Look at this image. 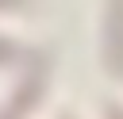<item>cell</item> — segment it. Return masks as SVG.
<instances>
[{
  "label": "cell",
  "instance_id": "cell-1",
  "mask_svg": "<svg viewBox=\"0 0 123 119\" xmlns=\"http://www.w3.org/2000/svg\"><path fill=\"white\" fill-rule=\"evenodd\" d=\"M38 96H42V77H38V69H35V73H27V81L19 84V92L12 96V104L4 107V115H0V119H23Z\"/></svg>",
  "mask_w": 123,
  "mask_h": 119
},
{
  "label": "cell",
  "instance_id": "cell-2",
  "mask_svg": "<svg viewBox=\"0 0 123 119\" xmlns=\"http://www.w3.org/2000/svg\"><path fill=\"white\" fill-rule=\"evenodd\" d=\"M108 65L111 73H123V0H111L108 15Z\"/></svg>",
  "mask_w": 123,
  "mask_h": 119
},
{
  "label": "cell",
  "instance_id": "cell-3",
  "mask_svg": "<svg viewBox=\"0 0 123 119\" xmlns=\"http://www.w3.org/2000/svg\"><path fill=\"white\" fill-rule=\"evenodd\" d=\"M0 65H27V69H42V65H46V58H42V54H35V50H23V46H15V42H4V38H0Z\"/></svg>",
  "mask_w": 123,
  "mask_h": 119
},
{
  "label": "cell",
  "instance_id": "cell-4",
  "mask_svg": "<svg viewBox=\"0 0 123 119\" xmlns=\"http://www.w3.org/2000/svg\"><path fill=\"white\" fill-rule=\"evenodd\" d=\"M108 119H123V111H119V107L111 104V107H108Z\"/></svg>",
  "mask_w": 123,
  "mask_h": 119
},
{
  "label": "cell",
  "instance_id": "cell-5",
  "mask_svg": "<svg viewBox=\"0 0 123 119\" xmlns=\"http://www.w3.org/2000/svg\"><path fill=\"white\" fill-rule=\"evenodd\" d=\"M12 4H23V0H0V8H12Z\"/></svg>",
  "mask_w": 123,
  "mask_h": 119
}]
</instances>
